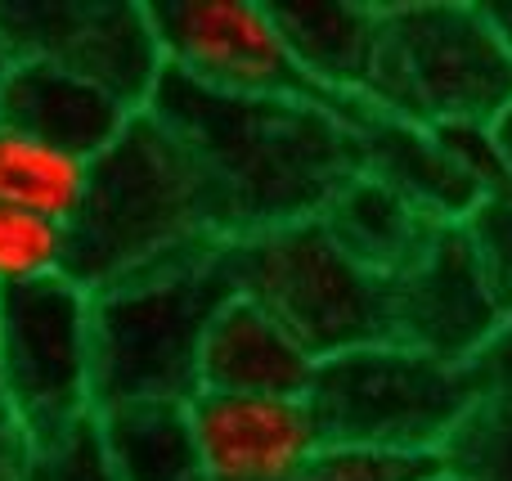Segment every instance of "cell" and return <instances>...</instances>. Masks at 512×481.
<instances>
[{"label": "cell", "instance_id": "cb8c5ba5", "mask_svg": "<svg viewBox=\"0 0 512 481\" xmlns=\"http://www.w3.org/2000/svg\"><path fill=\"white\" fill-rule=\"evenodd\" d=\"M18 459H23V432L0 410V481H18Z\"/></svg>", "mask_w": 512, "mask_h": 481}, {"label": "cell", "instance_id": "484cf974", "mask_svg": "<svg viewBox=\"0 0 512 481\" xmlns=\"http://www.w3.org/2000/svg\"><path fill=\"white\" fill-rule=\"evenodd\" d=\"M486 14H490V23H495V32L504 36V45L512 50V5H486Z\"/></svg>", "mask_w": 512, "mask_h": 481}, {"label": "cell", "instance_id": "7a4b0ae2", "mask_svg": "<svg viewBox=\"0 0 512 481\" xmlns=\"http://www.w3.org/2000/svg\"><path fill=\"white\" fill-rule=\"evenodd\" d=\"M225 248L230 243L221 239H198L90 288L95 410L135 401L189 405L203 392L198 360L207 329L239 293Z\"/></svg>", "mask_w": 512, "mask_h": 481}, {"label": "cell", "instance_id": "7402d4cb", "mask_svg": "<svg viewBox=\"0 0 512 481\" xmlns=\"http://www.w3.org/2000/svg\"><path fill=\"white\" fill-rule=\"evenodd\" d=\"M441 455H405V450L369 446H319L297 481H432Z\"/></svg>", "mask_w": 512, "mask_h": 481}, {"label": "cell", "instance_id": "ac0fdd59", "mask_svg": "<svg viewBox=\"0 0 512 481\" xmlns=\"http://www.w3.org/2000/svg\"><path fill=\"white\" fill-rule=\"evenodd\" d=\"M90 162L0 126V203L68 225L86 198Z\"/></svg>", "mask_w": 512, "mask_h": 481}, {"label": "cell", "instance_id": "7c38bea8", "mask_svg": "<svg viewBox=\"0 0 512 481\" xmlns=\"http://www.w3.org/2000/svg\"><path fill=\"white\" fill-rule=\"evenodd\" d=\"M351 131L360 144L364 176L396 189L436 225H463L481 207V198H490L432 126L405 122V117H391L369 104Z\"/></svg>", "mask_w": 512, "mask_h": 481}, {"label": "cell", "instance_id": "6da1fadb", "mask_svg": "<svg viewBox=\"0 0 512 481\" xmlns=\"http://www.w3.org/2000/svg\"><path fill=\"white\" fill-rule=\"evenodd\" d=\"M144 113L185 149L207 225L225 243L310 221L360 171L355 131L315 104L221 95L167 68Z\"/></svg>", "mask_w": 512, "mask_h": 481}, {"label": "cell", "instance_id": "83f0119b", "mask_svg": "<svg viewBox=\"0 0 512 481\" xmlns=\"http://www.w3.org/2000/svg\"><path fill=\"white\" fill-rule=\"evenodd\" d=\"M432 481H459V477H450V473H445V468H441V473H436Z\"/></svg>", "mask_w": 512, "mask_h": 481}, {"label": "cell", "instance_id": "5bb4252c", "mask_svg": "<svg viewBox=\"0 0 512 481\" xmlns=\"http://www.w3.org/2000/svg\"><path fill=\"white\" fill-rule=\"evenodd\" d=\"M315 365L283 324L234 293L207 329L198 383L216 396H306Z\"/></svg>", "mask_w": 512, "mask_h": 481}, {"label": "cell", "instance_id": "2e32d148", "mask_svg": "<svg viewBox=\"0 0 512 481\" xmlns=\"http://www.w3.org/2000/svg\"><path fill=\"white\" fill-rule=\"evenodd\" d=\"M315 221L333 234V243L346 257H355L364 270H373L382 279H396L436 234L432 216H423L409 198H400L396 189H387L382 180L364 176V171H355L328 198Z\"/></svg>", "mask_w": 512, "mask_h": 481}, {"label": "cell", "instance_id": "52a82bcc", "mask_svg": "<svg viewBox=\"0 0 512 481\" xmlns=\"http://www.w3.org/2000/svg\"><path fill=\"white\" fill-rule=\"evenodd\" d=\"M0 410L23 441L95 410L90 293L77 279L0 288Z\"/></svg>", "mask_w": 512, "mask_h": 481}, {"label": "cell", "instance_id": "4fadbf2b", "mask_svg": "<svg viewBox=\"0 0 512 481\" xmlns=\"http://www.w3.org/2000/svg\"><path fill=\"white\" fill-rule=\"evenodd\" d=\"M140 113L113 99L90 81L59 72L50 63H9V77L0 86V126L18 135L72 153L81 162H95L113 149L117 135Z\"/></svg>", "mask_w": 512, "mask_h": 481}, {"label": "cell", "instance_id": "8992f818", "mask_svg": "<svg viewBox=\"0 0 512 481\" xmlns=\"http://www.w3.org/2000/svg\"><path fill=\"white\" fill-rule=\"evenodd\" d=\"M239 297L256 302L315 360L391 342V279L364 270L310 216L225 248Z\"/></svg>", "mask_w": 512, "mask_h": 481}, {"label": "cell", "instance_id": "e0dca14e", "mask_svg": "<svg viewBox=\"0 0 512 481\" xmlns=\"http://www.w3.org/2000/svg\"><path fill=\"white\" fill-rule=\"evenodd\" d=\"M117 481H207L189 405L135 401L99 410Z\"/></svg>", "mask_w": 512, "mask_h": 481}, {"label": "cell", "instance_id": "30bf717a", "mask_svg": "<svg viewBox=\"0 0 512 481\" xmlns=\"http://www.w3.org/2000/svg\"><path fill=\"white\" fill-rule=\"evenodd\" d=\"M504 320L463 225H436L427 248L391 279V342L450 365H477Z\"/></svg>", "mask_w": 512, "mask_h": 481}, {"label": "cell", "instance_id": "d4e9b609", "mask_svg": "<svg viewBox=\"0 0 512 481\" xmlns=\"http://www.w3.org/2000/svg\"><path fill=\"white\" fill-rule=\"evenodd\" d=\"M490 144H495V153H499V167H504V176H508V189H512V104L508 108H499L495 117H490Z\"/></svg>", "mask_w": 512, "mask_h": 481}, {"label": "cell", "instance_id": "4316f807", "mask_svg": "<svg viewBox=\"0 0 512 481\" xmlns=\"http://www.w3.org/2000/svg\"><path fill=\"white\" fill-rule=\"evenodd\" d=\"M5 77H9V59L0 54V86H5Z\"/></svg>", "mask_w": 512, "mask_h": 481}, {"label": "cell", "instance_id": "d6986e66", "mask_svg": "<svg viewBox=\"0 0 512 481\" xmlns=\"http://www.w3.org/2000/svg\"><path fill=\"white\" fill-rule=\"evenodd\" d=\"M18 481H117L99 410L77 414L45 437H27Z\"/></svg>", "mask_w": 512, "mask_h": 481}, {"label": "cell", "instance_id": "ba28073f", "mask_svg": "<svg viewBox=\"0 0 512 481\" xmlns=\"http://www.w3.org/2000/svg\"><path fill=\"white\" fill-rule=\"evenodd\" d=\"M167 68L221 95L292 99L360 122L369 99H337L301 72L261 0H149Z\"/></svg>", "mask_w": 512, "mask_h": 481}, {"label": "cell", "instance_id": "ffe728a7", "mask_svg": "<svg viewBox=\"0 0 512 481\" xmlns=\"http://www.w3.org/2000/svg\"><path fill=\"white\" fill-rule=\"evenodd\" d=\"M441 468L459 481H512V392H486L445 441Z\"/></svg>", "mask_w": 512, "mask_h": 481}, {"label": "cell", "instance_id": "9c48e42d", "mask_svg": "<svg viewBox=\"0 0 512 481\" xmlns=\"http://www.w3.org/2000/svg\"><path fill=\"white\" fill-rule=\"evenodd\" d=\"M0 54L72 72L131 113L153 104L167 72L149 0H0Z\"/></svg>", "mask_w": 512, "mask_h": 481}, {"label": "cell", "instance_id": "8fae6325", "mask_svg": "<svg viewBox=\"0 0 512 481\" xmlns=\"http://www.w3.org/2000/svg\"><path fill=\"white\" fill-rule=\"evenodd\" d=\"M189 423L207 481H297L324 446L306 396L198 392Z\"/></svg>", "mask_w": 512, "mask_h": 481}, {"label": "cell", "instance_id": "9a60e30c", "mask_svg": "<svg viewBox=\"0 0 512 481\" xmlns=\"http://www.w3.org/2000/svg\"><path fill=\"white\" fill-rule=\"evenodd\" d=\"M292 59L315 86L337 99L369 95L382 41V5L369 0H283L270 5Z\"/></svg>", "mask_w": 512, "mask_h": 481}, {"label": "cell", "instance_id": "277c9868", "mask_svg": "<svg viewBox=\"0 0 512 481\" xmlns=\"http://www.w3.org/2000/svg\"><path fill=\"white\" fill-rule=\"evenodd\" d=\"M486 401V369L450 365L400 342H373L315 365L306 387L324 446L441 455L445 441Z\"/></svg>", "mask_w": 512, "mask_h": 481}, {"label": "cell", "instance_id": "44dd1931", "mask_svg": "<svg viewBox=\"0 0 512 481\" xmlns=\"http://www.w3.org/2000/svg\"><path fill=\"white\" fill-rule=\"evenodd\" d=\"M68 275V225L0 203V288Z\"/></svg>", "mask_w": 512, "mask_h": 481}, {"label": "cell", "instance_id": "3957f363", "mask_svg": "<svg viewBox=\"0 0 512 481\" xmlns=\"http://www.w3.org/2000/svg\"><path fill=\"white\" fill-rule=\"evenodd\" d=\"M198 239L216 234L194 167L176 135L153 113H140L113 149L90 162L86 198L68 221V279L90 293Z\"/></svg>", "mask_w": 512, "mask_h": 481}, {"label": "cell", "instance_id": "5b68a950", "mask_svg": "<svg viewBox=\"0 0 512 481\" xmlns=\"http://www.w3.org/2000/svg\"><path fill=\"white\" fill-rule=\"evenodd\" d=\"M364 99L418 126H490L512 104V50L486 5H382Z\"/></svg>", "mask_w": 512, "mask_h": 481}, {"label": "cell", "instance_id": "603a6c76", "mask_svg": "<svg viewBox=\"0 0 512 481\" xmlns=\"http://www.w3.org/2000/svg\"><path fill=\"white\" fill-rule=\"evenodd\" d=\"M472 239V252L481 261V275L490 284V297L504 320V338L512 342V194H490L463 221Z\"/></svg>", "mask_w": 512, "mask_h": 481}]
</instances>
